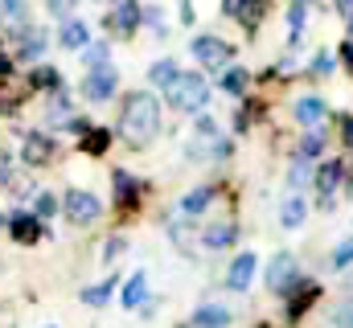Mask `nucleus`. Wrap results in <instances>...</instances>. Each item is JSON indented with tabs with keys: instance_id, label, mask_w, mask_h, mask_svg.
Returning <instances> with one entry per match:
<instances>
[{
	"instance_id": "nucleus-1",
	"label": "nucleus",
	"mask_w": 353,
	"mask_h": 328,
	"mask_svg": "<svg viewBox=\"0 0 353 328\" xmlns=\"http://www.w3.org/2000/svg\"><path fill=\"white\" fill-rule=\"evenodd\" d=\"M161 132V99L152 90H132L123 94V107H119V136L132 144V148H144L152 144V136Z\"/></svg>"
},
{
	"instance_id": "nucleus-2",
	"label": "nucleus",
	"mask_w": 353,
	"mask_h": 328,
	"mask_svg": "<svg viewBox=\"0 0 353 328\" xmlns=\"http://www.w3.org/2000/svg\"><path fill=\"white\" fill-rule=\"evenodd\" d=\"M169 103L176 111H201L210 103V82L201 74H181V79L169 86Z\"/></svg>"
},
{
	"instance_id": "nucleus-3",
	"label": "nucleus",
	"mask_w": 353,
	"mask_h": 328,
	"mask_svg": "<svg viewBox=\"0 0 353 328\" xmlns=\"http://www.w3.org/2000/svg\"><path fill=\"white\" fill-rule=\"evenodd\" d=\"M62 214H66V222H74V226H94V222L103 218V201H99L94 193H87V189H66Z\"/></svg>"
},
{
	"instance_id": "nucleus-4",
	"label": "nucleus",
	"mask_w": 353,
	"mask_h": 328,
	"mask_svg": "<svg viewBox=\"0 0 353 328\" xmlns=\"http://www.w3.org/2000/svg\"><path fill=\"white\" fill-rule=\"evenodd\" d=\"M115 90H119V74H115L111 62L87 70V79H83V99L87 103H107V99H115Z\"/></svg>"
},
{
	"instance_id": "nucleus-5",
	"label": "nucleus",
	"mask_w": 353,
	"mask_h": 328,
	"mask_svg": "<svg viewBox=\"0 0 353 328\" xmlns=\"http://www.w3.org/2000/svg\"><path fill=\"white\" fill-rule=\"evenodd\" d=\"M193 58L201 62V66H214V70H222V62H230V45L222 41V37H214V33H201V37H193Z\"/></svg>"
},
{
	"instance_id": "nucleus-6",
	"label": "nucleus",
	"mask_w": 353,
	"mask_h": 328,
	"mask_svg": "<svg viewBox=\"0 0 353 328\" xmlns=\"http://www.w3.org/2000/svg\"><path fill=\"white\" fill-rule=\"evenodd\" d=\"M292 283H300V279H296V254H292V250H279V254L267 263V287L283 296Z\"/></svg>"
},
{
	"instance_id": "nucleus-7",
	"label": "nucleus",
	"mask_w": 353,
	"mask_h": 328,
	"mask_svg": "<svg viewBox=\"0 0 353 328\" xmlns=\"http://www.w3.org/2000/svg\"><path fill=\"white\" fill-rule=\"evenodd\" d=\"M255 267H259V258H255L251 250H243V254L230 263V271H226V287H230V291H247V287L255 283Z\"/></svg>"
},
{
	"instance_id": "nucleus-8",
	"label": "nucleus",
	"mask_w": 353,
	"mask_h": 328,
	"mask_svg": "<svg viewBox=\"0 0 353 328\" xmlns=\"http://www.w3.org/2000/svg\"><path fill=\"white\" fill-rule=\"evenodd\" d=\"M341 176H345V164L341 161H325L316 168V193H321L325 205H333V197H337V189H341Z\"/></svg>"
},
{
	"instance_id": "nucleus-9",
	"label": "nucleus",
	"mask_w": 353,
	"mask_h": 328,
	"mask_svg": "<svg viewBox=\"0 0 353 328\" xmlns=\"http://www.w3.org/2000/svg\"><path fill=\"white\" fill-rule=\"evenodd\" d=\"M8 234L17 238L21 246H33L37 238H41V218L37 214H8Z\"/></svg>"
},
{
	"instance_id": "nucleus-10",
	"label": "nucleus",
	"mask_w": 353,
	"mask_h": 328,
	"mask_svg": "<svg viewBox=\"0 0 353 328\" xmlns=\"http://www.w3.org/2000/svg\"><path fill=\"white\" fill-rule=\"evenodd\" d=\"M17 33H21V41H17V58H25V62H37V58L46 54V45H50L46 29H33V25H25V29H17Z\"/></svg>"
},
{
	"instance_id": "nucleus-11",
	"label": "nucleus",
	"mask_w": 353,
	"mask_h": 328,
	"mask_svg": "<svg viewBox=\"0 0 353 328\" xmlns=\"http://www.w3.org/2000/svg\"><path fill=\"white\" fill-rule=\"evenodd\" d=\"M58 41H62V50H87V45H90L87 21H79V17H66V21H62V29H58Z\"/></svg>"
},
{
	"instance_id": "nucleus-12",
	"label": "nucleus",
	"mask_w": 353,
	"mask_h": 328,
	"mask_svg": "<svg viewBox=\"0 0 353 328\" xmlns=\"http://www.w3.org/2000/svg\"><path fill=\"white\" fill-rule=\"evenodd\" d=\"M111 181H115V205H119V209H132V205L140 201V181H136L132 172H123V168H115Z\"/></svg>"
},
{
	"instance_id": "nucleus-13",
	"label": "nucleus",
	"mask_w": 353,
	"mask_h": 328,
	"mask_svg": "<svg viewBox=\"0 0 353 328\" xmlns=\"http://www.w3.org/2000/svg\"><path fill=\"white\" fill-rule=\"evenodd\" d=\"M316 296H321V283H308V287H300L296 291V283L288 287V320H300L312 304H316Z\"/></svg>"
},
{
	"instance_id": "nucleus-14",
	"label": "nucleus",
	"mask_w": 353,
	"mask_h": 328,
	"mask_svg": "<svg viewBox=\"0 0 353 328\" xmlns=\"http://www.w3.org/2000/svg\"><path fill=\"white\" fill-rule=\"evenodd\" d=\"M21 156H25V164H50L54 161V140H50L46 132H29Z\"/></svg>"
},
{
	"instance_id": "nucleus-15",
	"label": "nucleus",
	"mask_w": 353,
	"mask_h": 328,
	"mask_svg": "<svg viewBox=\"0 0 353 328\" xmlns=\"http://www.w3.org/2000/svg\"><path fill=\"white\" fill-rule=\"evenodd\" d=\"M325 115H329V107H325L321 99H312V94L296 103V119H300L308 132H321V127H325Z\"/></svg>"
},
{
	"instance_id": "nucleus-16",
	"label": "nucleus",
	"mask_w": 353,
	"mask_h": 328,
	"mask_svg": "<svg viewBox=\"0 0 353 328\" xmlns=\"http://www.w3.org/2000/svg\"><path fill=\"white\" fill-rule=\"evenodd\" d=\"M140 17H144V8L136 4V0H123V4H115V12H111V25H115V33H136V25H140Z\"/></svg>"
},
{
	"instance_id": "nucleus-17",
	"label": "nucleus",
	"mask_w": 353,
	"mask_h": 328,
	"mask_svg": "<svg viewBox=\"0 0 353 328\" xmlns=\"http://www.w3.org/2000/svg\"><path fill=\"white\" fill-rule=\"evenodd\" d=\"M234 238H239V226H234V222H214V226H205V230H201L205 250H226Z\"/></svg>"
},
{
	"instance_id": "nucleus-18",
	"label": "nucleus",
	"mask_w": 353,
	"mask_h": 328,
	"mask_svg": "<svg viewBox=\"0 0 353 328\" xmlns=\"http://www.w3.org/2000/svg\"><path fill=\"white\" fill-rule=\"evenodd\" d=\"M230 325V308L226 304H201L193 312V328H226Z\"/></svg>"
},
{
	"instance_id": "nucleus-19",
	"label": "nucleus",
	"mask_w": 353,
	"mask_h": 328,
	"mask_svg": "<svg viewBox=\"0 0 353 328\" xmlns=\"http://www.w3.org/2000/svg\"><path fill=\"white\" fill-rule=\"evenodd\" d=\"M0 25L4 29H25L29 25V0H0Z\"/></svg>"
},
{
	"instance_id": "nucleus-20",
	"label": "nucleus",
	"mask_w": 353,
	"mask_h": 328,
	"mask_svg": "<svg viewBox=\"0 0 353 328\" xmlns=\"http://www.w3.org/2000/svg\"><path fill=\"white\" fill-rule=\"evenodd\" d=\"M214 193H218L214 185H201V189L185 193V197H181V214H185V218H197V214H205V205L214 201Z\"/></svg>"
},
{
	"instance_id": "nucleus-21",
	"label": "nucleus",
	"mask_w": 353,
	"mask_h": 328,
	"mask_svg": "<svg viewBox=\"0 0 353 328\" xmlns=\"http://www.w3.org/2000/svg\"><path fill=\"white\" fill-rule=\"evenodd\" d=\"M119 300H123V308H140V304L148 300V275L136 271V275L123 283V296H119Z\"/></svg>"
},
{
	"instance_id": "nucleus-22",
	"label": "nucleus",
	"mask_w": 353,
	"mask_h": 328,
	"mask_svg": "<svg viewBox=\"0 0 353 328\" xmlns=\"http://www.w3.org/2000/svg\"><path fill=\"white\" fill-rule=\"evenodd\" d=\"M176 79H181V70H176L173 58H161V62H152V66H148V82H152V86H161V90H169Z\"/></svg>"
},
{
	"instance_id": "nucleus-23",
	"label": "nucleus",
	"mask_w": 353,
	"mask_h": 328,
	"mask_svg": "<svg viewBox=\"0 0 353 328\" xmlns=\"http://www.w3.org/2000/svg\"><path fill=\"white\" fill-rule=\"evenodd\" d=\"M304 214H308V205L292 193V197H283V205H279V222L288 226V230H296V226H304Z\"/></svg>"
},
{
	"instance_id": "nucleus-24",
	"label": "nucleus",
	"mask_w": 353,
	"mask_h": 328,
	"mask_svg": "<svg viewBox=\"0 0 353 328\" xmlns=\"http://www.w3.org/2000/svg\"><path fill=\"white\" fill-rule=\"evenodd\" d=\"M107 148H111V132L107 127H87L83 132V152L87 156H103Z\"/></svg>"
},
{
	"instance_id": "nucleus-25",
	"label": "nucleus",
	"mask_w": 353,
	"mask_h": 328,
	"mask_svg": "<svg viewBox=\"0 0 353 328\" xmlns=\"http://www.w3.org/2000/svg\"><path fill=\"white\" fill-rule=\"evenodd\" d=\"M115 283H119V279H103V283H94V287H83V296H79V300L90 304V308H103V304L115 296Z\"/></svg>"
},
{
	"instance_id": "nucleus-26",
	"label": "nucleus",
	"mask_w": 353,
	"mask_h": 328,
	"mask_svg": "<svg viewBox=\"0 0 353 328\" xmlns=\"http://www.w3.org/2000/svg\"><path fill=\"white\" fill-rule=\"evenodd\" d=\"M321 152H325V136H321V132H308V136L300 140V148H296V161L308 164V161H316Z\"/></svg>"
},
{
	"instance_id": "nucleus-27",
	"label": "nucleus",
	"mask_w": 353,
	"mask_h": 328,
	"mask_svg": "<svg viewBox=\"0 0 353 328\" xmlns=\"http://www.w3.org/2000/svg\"><path fill=\"white\" fill-rule=\"evenodd\" d=\"M33 86H37V90H50V94H54V90H62V74H58V70H54V66H37V70H33Z\"/></svg>"
},
{
	"instance_id": "nucleus-28",
	"label": "nucleus",
	"mask_w": 353,
	"mask_h": 328,
	"mask_svg": "<svg viewBox=\"0 0 353 328\" xmlns=\"http://www.w3.org/2000/svg\"><path fill=\"white\" fill-rule=\"evenodd\" d=\"M33 214H37V218H41V222H46V218H54V214H58V197H54V193H46V189H41V193H37V197H33Z\"/></svg>"
},
{
	"instance_id": "nucleus-29",
	"label": "nucleus",
	"mask_w": 353,
	"mask_h": 328,
	"mask_svg": "<svg viewBox=\"0 0 353 328\" xmlns=\"http://www.w3.org/2000/svg\"><path fill=\"white\" fill-rule=\"evenodd\" d=\"M107 54H111V45H107V41H90L87 50H83L87 70H90V66H107Z\"/></svg>"
},
{
	"instance_id": "nucleus-30",
	"label": "nucleus",
	"mask_w": 353,
	"mask_h": 328,
	"mask_svg": "<svg viewBox=\"0 0 353 328\" xmlns=\"http://www.w3.org/2000/svg\"><path fill=\"white\" fill-rule=\"evenodd\" d=\"M247 70H239V66H234V70H226V74H222V90H226V94H243V90H247Z\"/></svg>"
},
{
	"instance_id": "nucleus-31",
	"label": "nucleus",
	"mask_w": 353,
	"mask_h": 328,
	"mask_svg": "<svg viewBox=\"0 0 353 328\" xmlns=\"http://www.w3.org/2000/svg\"><path fill=\"white\" fill-rule=\"evenodd\" d=\"M350 263H353V238H345V243L333 250V267H337V271H345Z\"/></svg>"
},
{
	"instance_id": "nucleus-32",
	"label": "nucleus",
	"mask_w": 353,
	"mask_h": 328,
	"mask_svg": "<svg viewBox=\"0 0 353 328\" xmlns=\"http://www.w3.org/2000/svg\"><path fill=\"white\" fill-rule=\"evenodd\" d=\"M123 250H128V243H123L119 234H115V238H107V246H103V263H115Z\"/></svg>"
},
{
	"instance_id": "nucleus-33",
	"label": "nucleus",
	"mask_w": 353,
	"mask_h": 328,
	"mask_svg": "<svg viewBox=\"0 0 353 328\" xmlns=\"http://www.w3.org/2000/svg\"><path fill=\"white\" fill-rule=\"evenodd\" d=\"M333 325L337 328H353V300H345V304L333 312Z\"/></svg>"
},
{
	"instance_id": "nucleus-34",
	"label": "nucleus",
	"mask_w": 353,
	"mask_h": 328,
	"mask_svg": "<svg viewBox=\"0 0 353 328\" xmlns=\"http://www.w3.org/2000/svg\"><path fill=\"white\" fill-rule=\"evenodd\" d=\"M288 25H292V41H300V29H304V8L300 4L288 12Z\"/></svg>"
},
{
	"instance_id": "nucleus-35",
	"label": "nucleus",
	"mask_w": 353,
	"mask_h": 328,
	"mask_svg": "<svg viewBox=\"0 0 353 328\" xmlns=\"http://www.w3.org/2000/svg\"><path fill=\"white\" fill-rule=\"evenodd\" d=\"M46 8H50L54 17H62V21H66V17H70V8H74V0H46Z\"/></svg>"
},
{
	"instance_id": "nucleus-36",
	"label": "nucleus",
	"mask_w": 353,
	"mask_h": 328,
	"mask_svg": "<svg viewBox=\"0 0 353 328\" xmlns=\"http://www.w3.org/2000/svg\"><path fill=\"white\" fill-rule=\"evenodd\" d=\"M312 70H316V74H329V70H333V58H329V54H316V58H312Z\"/></svg>"
},
{
	"instance_id": "nucleus-37",
	"label": "nucleus",
	"mask_w": 353,
	"mask_h": 328,
	"mask_svg": "<svg viewBox=\"0 0 353 328\" xmlns=\"http://www.w3.org/2000/svg\"><path fill=\"white\" fill-rule=\"evenodd\" d=\"M12 181V161H8V152H0V185H8Z\"/></svg>"
},
{
	"instance_id": "nucleus-38",
	"label": "nucleus",
	"mask_w": 353,
	"mask_h": 328,
	"mask_svg": "<svg viewBox=\"0 0 353 328\" xmlns=\"http://www.w3.org/2000/svg\"><path fill=\"white\" fill-rule=\"evenodd\" d=\"M337 12H341V21L353 29V0H337Z\"/></svg>"
},
{
	"instance_id": "nucleus-39",
	"label": "nucleus",
	"mask_w": 353,
	"mask_h": 328,
	"mask_svg": "<svg viewBox=\"0 0 353 328\" xmlns=\"http://www.w3.org/2000/svg\"><path fill=\"white\" fill-rule=\"evenodd\" d=\"M144 21H148L152 29H161V8H144Z\"/></svg>"
},
{
	"instance_id": "nucleus-40",
	"label": "nucleus",
	"mask_w": 353,
	"mask_h": 328,
	"mask_svg": "<svg viewBox=\"0 0 353 328\" xmlns=\"http://www.w3.org/2000/svg\"><path fill=\"white\" fill-rule=\"evenodd\" d=\"M341 62L353 70V41H345V45H341Z\"/></svg>"
},
{
	"instance_id": "nucleus-41",
	"label": "nucleus",
	"mask_w": 353,
	"mask_h": 328,
	"mask_svg": "<svg viewBox=\"0 0 353 328\" xmlns=\"http://www.w3.org/2000/svg\"><path fill=\"white\" fill-rule=\"evenodd\" d=\"M341 136H345V144L353 148V119H345V123H341Z\"/></svg>"
},
{
	"instance_id": "nucleus-42",
	"label": "nucleus",
	"mask_w": 353,
	"mask_h": 328,
	"mask_svg": "<svg viewBox=\"0 0 353 328\" xmlns=\"http://www.w3.org/2000/svg\"><path fill=\"white\" fill-rule=\"evenodd\" d=\"M0 230H8V218H4V214H0Z\"/></svg>"
},
{
	"instance_id": "nucleus-43",
	"label": "nucleus",
	"mask_w": 353,
	"mask_h": 328,
	"mask_svg": "<svg viewBox=\"0 0 353 328\" xmlns=\"http://www.w3.org/2000/svg\"><path fill=\"white\" fill-rule=\"evenodd\" d=\"M345 193H350V197H353V172H350V185H345Z\"/></svg>"
},
{
	"instance_id": "nucleus-44",
	"label": "nucleus",
	"mask_w": 353,
	"mask_h": 328,
	"mask_svg": "<svg viewBox=\"0 0 353 328\" xmlns=\"http://www.w3.org/2000/svg\"><path fill=\"white\" fill-rule=\"evenodd\" d=\"M345 287H350V291H353V271H350V279H345Z\"/></svg>"
},
{
	"instance_id": "nucleus-45",
	"label": "nucleus",
	"mask_w": 353,
	"mask_h": 328,
	"mask_svg": "<svg viewBox=\"0 0 353 328\" xmlns=\"http://www.w3.org/2000/svg\"><path fill=\"white\" fill-rule=\"evenodd\" d=\"M46 328H54V325H46Z\"/></svg>"
}]
</instances>
